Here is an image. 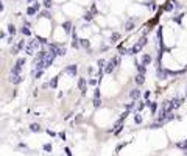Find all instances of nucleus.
Masks as SVG:
<instances>
[{
    "instance_id": "obj_1",
    "label": "nucleus",
    "mask_w": 187,
    "mask_h": 156,
    "mask_svg": "<svg viewBox=\"0 0 187 156\" xmlns=\"http://www.w3.org/2000/svg\"><path fill=\"white\" fill-rule=\"evenodd\" d=\"M53 28H55V20L42 19V17H36V19H34V24H33L34 36L45 38V39H52Z\"/></svg>"
},
{
    "instance_id": "obj_2",
    "label": "nucleus",
    "mask_w": 187,
    "mask_h": 156,
    "mask_svg": "<svg viewBox=\"0 0 187 156\" xmlns=\"http://www.w3.org/2000/svg\"><path fill=\"white\" fill-rule=\"evenodd\" d=\"M61 8V11H62V14H64L67 19H72V20H76V19H81V16H83V13L86 8L83 6H80V5H76V3H74L72 0H69V2H66L64 5H61L59 6Z\"/></svg>"
},
{
    "instance_id": "obj_3",
    "label": "nucleus",
    "mask_w": 187,
    "mask_h": 156,
    "mask_svg": "<svg viewBox=\"0 0 187 156\" xmlns=\"http://www.w3.org/2000/svg\"><path fill=\"white\" fill-rule=\"evenodd\" d=\"M47 50L58 59V58L66 56L67 52H69V47H67V44H64V42H55V41L50 39V42L47 44Z\"/></svg>"
},
{
    "instance_id": "obj_4",
    "label": "nucleus",
    "mask_w": 187,
    "mask_h": 156,
    "mask_svg": "<svg viewBox=\"0 0 187 156\" xmlns=\"http://www.w3.org/2000/svg\"><path fill=\"white\" fill-rule=\"evenodd\" d=\"M144 17H136V16H128L125 20H123V25H122V28L125 33H134L136 30L139 28L140 25L144 24Z\"/></svg>"
},
{
    "instance_id": "obj_5",
    "label": "nucleus",
    "mask_w": 187,
    "mask_h": 156,
    "mask_svg": "<svg viewBox=\"0 0 187 156\" xmlns=\"http://www.w3.org/2000/svg\"><path fill=\"white\" fill-rule=\"evenodd\" d=\"M42 47H41V44H39V41L36 36H33V38H28L27 39V44H25V50H24V53H25V56H28V58H33L36 53H38V50H41Z\"/></svg>"
},
{
    "instance_id": "obj_6",
    "label": "nucleus",
    "mask_w": 187,
    "mask_h": 156,
    "mask_svg": "<svg viewBox=\"0 0 187 156\" xmlns=\"http://www.w3.org/2000/svg\"><path fill=\"white\" fill-rule=\"evenodd\" d=\"M62 73H64V77H67L69 80H76V78L80 77V67L78 64H66L64 67L61 69Z\"/></svg>"
},
{
    "instance_id": "obj_7",
    "label": "nucleus",
    "mask_w": 187,
    "mask_h": 156,
    "mask_svg": "<svg viewBox=\"0 0 187 156\" xmlns=\"http://www.w3.org/2000/svg\"><path fill=\"white\" fill-rule=\"evenodd\" d=\"M42 10V3L39 2V0H36L34 3H31V5H27V10H25V17H28V19H36L39 14V11Z\"/></svg>"
},
{
    "instance_id": "obj_8",
    "label": "nucleus",
    "mask_w": 187,
    "mask_h": 156,
    "mask_svg": "<svg viewBox=\"0 0 187 156\" xmlns=\"http://www.w3.org/2000/svg\"><path fill=\"white\" fill-rule=\"evenodd\" d=\"M103 94H102V89H100V86L98 88H95L92 91V98H90V103H92V108L94 109H100V108H103Z\"/></svg>"
},
{
    "instance_id": "obj_9",
    "label": "nucleus",
    "mask_w": 187,
    "mask_h": 156,
    "mask_svg": "<svg viewBox=\"0 0 187 156\" xmlns=\"http://www.w3.org/2000/svg\"><path fill=\"white\" fill-rule=\"evenodd\" d=\"M25 44H27L25 38H20L19 41H16V42L11 45V48H10L11 56H20V53H24V50H25Z\"/></svg>"
},
{
    "instance_id": "obj_10",
    "label": "nucleus",
    "mask_w": 187,
    "mask_h": 156,
    "mask_svg": "<svg viewBox=\"0 0 187 156\" xmlns=\"http://www.w3.org/2000/svg\"><path fill=\"white\" fill-rule=\"evenodd\" d=\"M76 91H80L81 97H86V94H88L89 91V84H88V77H78L76 78Z\"/></svg>"
},
{
    "instance_id": "obj_11",
    "label": "nucleus",
    "mask_w": 187,
    "mask_h": 156,
    "mask_svg": "<svg viewBox=\"0 0 187 156\" xmlns=\"http://www.w3.org/2000/svg\"><path fill=\"white\" fill-rule=\"evenodd\" d=\"M136 58H137V61H139L140 64H144L145 67H150V66L154 63V56H153L151 52H142L139 56H136Z\"/></svg>"
},
{
    "instance_id": "obj_12",
    "label": "nucleus",
    "mask_w": 187,
    "mask_h": 156,
    "mask_svg": "<svg viewBox=\"0 0 187 156\" xmlns=\"http://www.w3.org/2000/svg\"><path fill=\"white\" fill-rule=\"evenodd\" d=\"M142 95H144V92L139 86H134V88H131L128 91V98L133 100V102H139V100L142 98Z\"/></svg>"
},
{
    "instance_id": "obj_13",
    "label": "nucleus",
    "mask_w": 187,
    "mask_h": 156,
    "mask_svg": "<svg viewBox=\"0 0 187 156\" xmlns=\"http://www.w3.org/2000/svg\"><path fill=\"white\" fill-rule=\"evenodd\" d=\"M19 34L22 36V38H25V39H28V38H33V36H34L33 27H30V25H25V24H22V25L19 27Z\"/></svg>"
},
{
    "instance_id": "obj_14",
    "label": "nucleus",
    "mask_w": 187,
    "mask_h": 156,
    "mask_svg": "<svg viewBox=\"0 0 187 156\" xmlns=\"http://www.w3.org/2000/svg\"><path fill=\"white\" fill-rule=\"evenodd\" d=\"M131 81L134 83V86L142 88V86L145 84V81H147V75H145V73H134V77L131 78Z\"/></svg>"
},
{
    "instance_id": "obj_15",
    "label": "nucleus",
    "mask_w": 187,
    "mask_h": 156,
    "mask_svg": "<svg viewBox=\"0 0 187 156\" xmlns=\"http://www.w3.org/2000/svg\"><path fill=\"white\" fill-rule=\"evenodd\" d=\"M8 83L17 88L19 84L24 83V75H11V73H8Z\"/></svg>"
},
{
    "instance_id": "obj_16",
    "label": "nucleus",
    "mask_w": 187,
    "mask_h": 156,
    "mask_svg": "<svg viewBox=\"0 0 187 156\" xmlns=\"http://www.w3.org/2000/svg\"><path fill=\"white\" fill-rule=\"evenodd\" d=\"M45 128L41 125L39 122H31L30 125H28V131L30 133H34V134H38V133H44Z\"/></svg>"
},
{
    "instance_id": "obj_17",
    "label": "nucleus",
    "mask_w": 187,
    "mask_h": 156,
    "mask_svg": "<svg viewBox=\"0 0 187 156\" xmlns=\"http://www.w3.org/2000/svg\"><path fill=\"white\" fill-rule=\"evenodd\" d=\"M6 33L8 36H17V33H19V27H17L16 24H13V22H8L6 24Z\"/></svg>"
},
{
    "instance_id": "obj_18",
    "label": "nucleus",
    "mask_w": 187,
    "mask_h": 156,
    "mask_svg": "<svg viewBox=\"0 0 187 156\" xmlns=\"http://www.w3.org/2000/svg\"><path fill=\"white\" fill-rule=\"evenodd\" d=\"M133 122L134 125H144V114L142 112H133Z\"/></svg>"
},
{
    "instance_id": "obj_19",
    "label": "nucleus",
    "mask_w": 187,
    "mask_h": 156,
    "mask_svg": "<svg viewBox=\"0 0 187 156\" xmlns=\"http://www.w3.org/2000/svg\"><path fill=\"white\" fill-rule=\"evenodd\" d=\"M41 3H42L44 10H55V8H56L55 0H41Z\"/></svg>"
},
{
    "instance_id": "obj_20",
    "label": "nucleus",
    "mask_w": 187,
    "mask_h": 156,
    "mask_svg": "<svg viewBox=\"0 0 187 156\" xmlns=\"http://www.w3.org/2000/svg\"><path fill=\"white\" fill-rule=\"evenodd\" d=\"M175 147L178 150H181V151H186L187 150V139H184V141H176L175 142Z\"/></svg>"
},
{
    "instance_id": "obj_21",
    "label": "nucleus",
    "mask_w": 187,
    "mask_h": 156,
    "mask_svg": "<svg viewBox=\"0 0 187 156\" xmlns=\"http://www.w3.org/2000/svg\"><path fill=\"white\" fill-rule=\"evenodd\" d=\"M42 151L44 153H53V144L52 142H44L42 144Z\"/></svg>"
},
{
    "instance_id": "obj_22",
    "label": "nucleus",
    "mask_w": 187,
    "mask_h": 156,
    "mask_svg": "<svg viewBox=\"0 0 187 156\" xmlns=\"http://www.w3.org/2000/svg\"><path fill=\"white\" fill-rule=\"evenodd\" d=\"M72 2L76 3V5H80V6H83V8H88L94 0H72Z\"/></svg>"
},
{
    "instance_id": "obj_23",
    "label": "nucleus",
    "mask_w": 187,
    "mask_h": 156,
    "mask_svg": "<svg viewBox=\"0 0 187 156\" xmlns=\"http://www.w3.org/2000/svg\"><path fill=\"white\" fill-rule=\"evenodd\" d=\"M126 145H130V141H122L120 144H118V145L116 147V150H114V151H116V153H120V151H122L123 148H125Z\"/></svg>"
},
{
    "instance_id": "obj_24",
    "label": "nucleus",
    "mask_w": 187,
    "mask_h": 156,
    "mask_svg": "<svg viewBox=\"0 0 187 156\" xmlns=\"http://www.w3.org/2000/svg\"><path fill=\"white\" fill-rule=\"evenodd\" d=\"M44 133H47V134H48L50 137H53V139H58V133H56V131H53V130H50V128H45Z\"/></svg>"
},
{
    "instance_id": "obj_25",
    "label": "nucleus",
    "mask_w": 187,
    "mask_h": 156,
    "mask_svg": "<svg viewBox=\"0 0 187 156\" xmlns=\"http://www.w3.org/2000/svg\"><path fill=\"white\" fill-rule=\"evenodd\" d=\"M6 36H8L6 28H0V41H5V39H6Z\"/></svg>"
},
{
    "instance_id": "obj_26",
    "label": "nucleus",
    "mask_w": 187,
    "mask_h": 156,
    "mask_svg": "<svg viewBox=\"0 0 187 156\" xmlns=\"http://www.w3.org/2000/svg\"><path fill=\"white\" fill-rule=\"evenodd\" d=\"M153 95V91H145L144 92V95H142V98L144 100H150V97Z\"/></svg>"
},
{
    "instance_id": "obj_27",
    "label": "nucleus",
    "mask_w": 187,
    "mask_h": 156,
    "mask_svg": "<svg viewBox=\"0 0 187 156\" xmlns=\"http://www.w3.org/2000/svg\"><path fill=\"white\" fill-rule=\"evenodd\" d=\"M58 137H59V139H61L62 142H66V141H67V136H66V131H59V133H58Z\"/></svg>"
},
{
    "instance_id": "obj_28",
    "label": "nucleus",
    "mask_w": 187,
    "mask_h": 156,
    "mask_svg": "<svg viewBox=\"0 0 187 156\" xmlns=\"http://www.w3.org/2000/svg\"><path fill=\"white\" fill-rule=\"evenodd\" d=\"M64 156H74V153H72V150L69 148V147H66V148H64Z\"/></svg>"
},
{
    "instance_id": "obj_29",
    "label": "nucleus",
    "mask_w": 187,
    "mask_h": 156,
    "mask_svg": "<svg viewBox=\"0 0 187 156\" xmlns=\"http://www.w3.org/2000/svg\"><path fill=\"white\" fill-rule=\"evenodd\" d=\"M66 2H69V0H55V3H56V6H61V5H64Z\"/></svg>"
},
{
    "instance_id": "obj_30",
    "label": "nucleus",
    "mask_w": 187,
    "mask_h": 156,
    "mask_svg": "<svg viewBox=\"0 0 187 156\" xmlns=\"http://www.w3.org/2000/svg\"><path fill=\"white\" fill-rule=\"evenodd\" d=\"M5 3H3V0H0V13H3V11H5Z\"/></svg>"
},
{
    "instance_id": "obj_31",
    "label": "nucleus",
    "mask_w": 187,
    "mask_h": 156,
    "mask_svg": "<svg viewBox=\"0 0 187 156\" xmlns=\"http://www.w3.org/2000/svg\"><path fill=\"white\" fill-rule=\"evenodd\" d=\"M24 2L27 3V5H31V3H34V2H36V0H24Z\"/></svg>"
}]
</instances>
